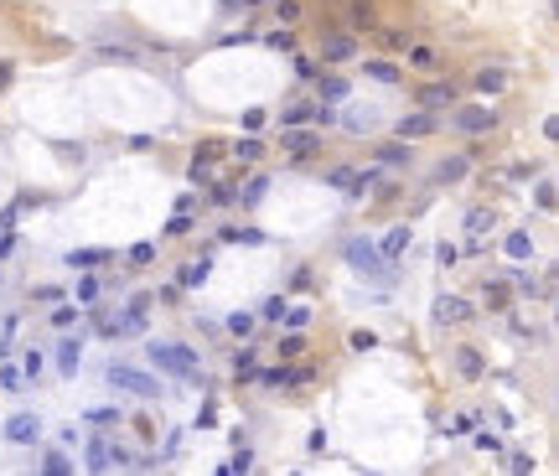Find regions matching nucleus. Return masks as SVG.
Returning <instances> with one entry per match:
<instances>
[{"label": "nucleus", "mask_w": 559, "mask_h": 476, "mask_svg": "<svg viewBox=\"0 0 559 476\" xmlns=\"http://www.w3.org/2000/svg\"><path fill=\"white\" fill-rule=\"evenodd\" d=\"M150 363H156L161 373H171V378H197V357L186 347H177V342H156V347H150Z\"/></svg>", "instance_id": "obj_1"}, {"label": "nucleus", "mask_w": 559, "mask_h": 476, "mask_svg": "<svg viewBox=\"0 0 559 476\" xmlns=\"http://www.w3.org/2000/svg\"><path fill=\"white\" fill-rule=\"evenodd\" d=\"M347 259H353V264L363 269V275H373V280H389V259H383L373 244H363V238H353V244H347Z\"/></svg>", "instance_id": "obj_2"}, {"label": "nucleus", "mask_w": 559, "mask_h": 476, "mask_svg": "<svg viewBox=\"0 0 559 476\" xmlns=\"http://www.w3.org/2000/svg\"><path fill=\"white\" fill-rule=\"evenodd\" d=\"M109 383H114V388H125V394H140V399H150V394H156V378H150V373H135V367H109Z\"/></svg>", "instance_id": "obj_3"}, {"label": "nucleus", "mask_w": 559, "mask_h": 476, "mask_svg": "<svg viewBox=\"0 0 559 476\" xmlns=\"http://www.w3.org/2000/svg\"><path fill=\"white\" fill-rule=\"evenodd\" d=\"M451 125L466 129V135H481V129L497 125V109H487V104H471V109H456V114H451Z\"/></svg>", "instance_id": "obj_4"}, {"label": "nucleus", "mask_w": 559, "mask_h": 476, "mask_svg": "<svg viewBox=\"0 0 559 476\" xmlns=\"http://www.w3.org/2000/svg\"><path fill=\"white\" fill-rule=\"evenodd\" d=\"M435 321H441V327H461V321H471V300L441 295V300H435Z\"/></svg>", "instance_id": "obj_5"}, {"label": "nucleus", "mask_w": 559, "mask_h": 476, "mask_svg": "<svg viewBox=\"0 0 559 476\" xmlns=\"http://www.w3.org/2000/svg\"><path fill=\"white\" fill-rule=\"evenodd\" d=\"M316 129H301V125H285V150H290L295 161H305V156H316Z\"/></svg>", "instance_id": "obj_6"}, {"label": "nucleus", "mask_w": 559, "mask_h": 476, "mask_svg": "<svg viewBox=\"0 0 559 476\" xmlns=\"http://www.w3.org/2000/svg\"><path fill=\"white\" fill-rule=\"evenodd\" d=\"M326 181H332V187H342V192H353V197H363V192L373 187V171H353V166H337V171H332V176H326Z\"/></svg>", "instance_id": "obj_7"}, {"label": "nucleus", "mask_w": 559, "mask_h": 476, "mask_svg": "<svg viewBox=\"0 0 559 476\" xmlns=\"http://www.w3.org/2000/svg\"><path fill=\"white\" fill-rule=\"evenodd\" d=\"M37 430H42L37 414H10V419H6V440H16V446H31V440H37Z\"/></svg>", "instance_id": "obj_8"}, {"label": "nucleus", "mask_w": 559, "mask_h": 476, "mask_svg": "<svg viewBox=\"0 0 559 476\" xmlns=\"http://www.w3.org/2000/svg\"><path fill=\"white\" fill-rule=\"evenodd\" d=\"M435 129V114H409V119H399V140H425Z\"/></svg>", "instance_id": "obj_9"}, {"label": "nucleus", "mask_w": 559, "mask_h": 476, "mask_svg": "<svg viewBox=\"0 0 559 476\" xmlns=\"http://www.w3.org/2000/svg\"><path fill=\"white\" fill-rule=\"evenodd\" d=\"M353 52H357L353 37H326V42H321V57H326V62H347Z\"/></svg>", "instance_id": "obj_10"}, {"label": "nucleus", "mask_w": 559, "mask_h": 476, "mask_svg": "<svg viewBox=\"0 0 559 476\" xmlns=\"http://www.w3.org/2000/svg\"><path fill=\"white\" fill-rule=\"evenodd\" d=\"M456 373H461V378H481V373H487V367H481V352L461 347V352H456Z\"/></svg>", "instance_id": "obj_11"}, {"label": "nucleus", "mask_w": 559, "mask_h": 476, "mask_svg": "<svg viewBox=\"0 0 559 476\" xmlns=\"http://www.w3.org/2000/svg\"><path fill=\"white\" fill-rule=\"evenodd\" d=\"M78 363H83V342H62L57 367H62V373H78Z\"/></svg>", "instance_id": "obj_12"}, {"label": "nucleus", "mask_w": 559, "mask_h": 476, "mask_svg": "<svg viewBox=\"0 0 559 476\" xmlns=\"http://www.w3.org/2000/svg\"><path fill=\"white\" fill-rule=\"evenodd\" d=\"M502 83H508V73H502V68H481L477 73V89L481 93H502Z\"/></svg>", "instance_id": "obj_13"}, {"label": "nucleus", "mask_w": 559, "mask_h": 476, "mask_svg": "<svg viewBox=\"0 0 559 476\" xmlns=\"http://www.w3.org/2000/svg\"><path fill=\"white\" fill-rule=\"evenodd\" d=\"M420 104L425 109H445V104H451V89H445V83H430V89L420 93Z\"/></svg>", "instance_id": "obj_14"}, {"label": "nucleus", "mask_w": 559, "mask_h": 476, "mask_svg": "<svg viewBox=\"0 0 559 476\" xmlns=\"http://www.w3.org/2000/svg\"><path fill=\"white\" fill-rule=\"evenodd\" d=\"M404 248H409V228H393L389 238H383V259H399Z\"/></svg>", "instance_id": "obj_15"}, {"label": "nucleus", "mask_w": 559, "mask_h": 476, "mask_svg": "<svg viewBox=\"0 0 559 476\" xmlns=\"http://www.w3.org/2000/svg\"><path fill=\"white\" fill-rule=\"evenodd\" d=\"M487 228H492V212H487V208H471V212H466V233H477V238H481Z\"/></svg>", "instance_id": "obj_16"}, {"label": "nucleus", "mask_w": 559, "mask_h": 476, "mask_svg": "<svg viewBox=\"0 0 559 476\" xmlns=\"http://www.w3.org/2000/svg\"><path fill=\"white\" fill-rule=\"evenodd\" d=\"M368 73H373V78H378V83H399V68H393V62H368Z\"/></svg>", "instance_id": "obj_17"}, {"label": "nucleus", "mask_w": 559, "mask_h": 476, "mask_svg": "<svg viewBox=\"0 0 559 476\" xmlns=\"http://www.w3.org/2000/svg\"><path fill=\"white\" fill-rule=\"evenodd\" d=\"M383 161H389V166H404V161H409V145H404V140H393V145H383Z\"/></svg>", "instance_id": "obj_18"}, {"label": "nucleus", "mask_w": 559, "mask_h": 476, "mask_svg": "<svg viewBox=\"0 0 559 476\" xmlns=\"http://www.w3.org/2000/svg\"><path fill=\"white\" fill-rule=\"evenodd\" d=\"M409 62L414 68H441V57H435L430 47H409Z\"/></svg>", "instance_id": "obj_19"}, {"label": "nucleus", "mask_w": 559, "mask_h": 476, "mask_svg": "<svg viewBox=\"0 0 559 476\" xmlns=\"http://www.w3.org/2000/svg\"><path fill=\"white\" fill-rule=\"evenodd\" d=\"M259 156H265V145H259L254 135H244V140H238V161H259Z\"/></svg>", "instance_id": "obj_20"}, {"label": "nucleus", "mask_w": 559, "mask_h": 476, "mask_svg": "<svg viewBox=\"0 0 559 476\" xmlns=\"http://www.w3.org/2000/svg\"><path fill=\"white\" fill-rule=\"evenodd\" d=\"M254 321H259V316H249V311H238V316H228V331H238V337H249V331H254Z\"/></svg>", "instance_id": "obj_21"}, {"label": "nucleus", "mask_w": 559, "mask_h": 476, "mask_svg": "<svg viewBox=\"0 0 559 476\" xmlns=\"http://www.w3.org/2000/svg\"><path fill=\"white\" fill-rule=\"evenodd\" d=\"M508 254H513V259H529V254H533L529 233H513V238H508Z\"/></svg>", "instance_id": "obj_22"}, {"label": "nucleus", "mask_w": 559, "mask_h": 476, "mask_svg": "<svg viewBox=\"0 0 559 476\" xmlns=\"http://www.w3.org/2000/svg\"><path fill=\"white\" fill-rule=\"evenodd\" d=\"M233 373H238V378H254V373H259V363H254V352H249V347H244V352H238V363H233Z\"/></svg>", "instance_id": "obj_23"}, {"label": "nucleus", "mask_w": 559, "mask_h": 476, "mask_svg": "<svg viewBox=\"0 0 559 476\" xmlns=\"http://www.w3.org/2000/svg\"><path fill=\"white\" fill-rule=\"evenodd\" d=\"M104 259H109L104 248H83V254H73L68 264H83V269H89V264H104Z\"/></svg>", "instance_id": "obj_24"}, {"label": "nucleus", "mask_w": 559, "mask_h": 476, "mask_svg": "<svg viewBox=\"0 0 559 476\" xmlns=\"http://www.w3.org/2000/svg\"><path fill=\"white\" fill-rule=\"evenodd\" d=\"M280 321H285V327H295V331H301V327H305V321H311V311H305V306H290V311H285V316H280Z\"/></svg>", "instance_id": "obj_25"}, {"label": "nucleus", "mask_w": 559, "mask_h": 476, "mask_svg": "<svg viewBox=\"0 0 559 476\" xmlns=\"http://www.w3.org/2000/svg\"><path fill=\"white\" fill-rule=\"evenodd\" d=\"M202 280H207V259H202V264H186V269H181V285H202Z\"/></svg>", "instance_id": "obj_26"}, {"label": "nucleus", "mask_w": 559, "mask_h": 476, "mask_svg": "<svg viewBox=\"0 0 559 476\" xmlns=\"http://www.w3.org/2000/svg\"><path fill=\"white\" fill-rule=\"evenodd\" d=\"M311 119V104H295V109H285V125H305Z\"/></svg>", "instance_id": "obj_27"}, {"label": "nucleus", "mask_w": 559, "mask_h": 476, "mask_svg": "<svg viewBox=\"0 0 559 476\" xmlns=\"http://www.w3.org/2000/svg\"><path fill=\"white\" fill-rule=\"evenodd\" d=\"M321 93L337 104V99H347V83H342V78H332V83H321Z\"/></svg>", "instance_id": "obj_28"}, {"label": "nucleus", "mask_w": 559, "mask_h": 476, "mask_svg": "<svg viewBox=\"0 0 559 476\" xmlns=\"http://www.w3.org/2000/svg\"><path fill=\"white\" fill-rule=\"evenodd\" d=\"M301 352H305L301 337H285V342H280V357H301Z\"/></svg>", "instance_id": "obj_29"}, {"label": "nucleus", "mask_w": 559, "mask_h": 476, "mask_svg": "<svg viewBox=\"0 0 559 476\" xmlns=\"http://www.w3.org/2000/svg\"><path fill=\"white\" fill-rule=\"evenodd\" d=\"M383 42H389V47H409V31H399V26H389V31H383Z\"/></svg>", "instance_id": "obj_30"}, {"label": "nucleus", "mask_w": 559, "mask_h": 476, "mask_svg": "<svg viewBox=\"0 0 559 476\" xmlns=\"http://www.w3.org/2000/svg\"><path fill=\"white\" fill-rule=\"evenodd\" d=\"M461 171H466V161H445V166H441V181H456Z\"/></svg>", "instance_id": "obj_31"}, {"label": "nucleus", "mask_w": 559, "mask_h": 476, "mask_svg": "<svg viewBox=\"0 0 559 476\" xmlns=\"http://www.w3.org/2000/svg\"><path fill=\"white\" fill-rule=\"evenodd\" d=\"M477 450H502V440L492 435V430H481V435H477Z\"/></svg>", "instance_id": "obj_32"}, {"label": "nucleus", "mask_w": 559, "mask_h": 476, "mask_svg": "<svg viewBox=\"0 0 559 476\" xmlns=\"http://www.w3.org/2000/svg\"><path fill=\"white\" fill-rule=\"evenodd\" d=\"M150 254H156L150 244H135V248H130V259H135V264H150Z\"/></svg>", "instance_id": "obj_33"}]
</instances>
